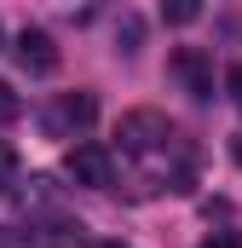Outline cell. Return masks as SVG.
Segmentation results:
<instances>
[{"label": "cell", "instance_id": "cell-12", "mask_svg": "<svg viewBox=\"0 0 242 248\" xmlns=\"http://www.w3.org/2000/svg\"><path fill=\"white\" fill-rule=\"evenodd\" d=\"M225 93L242 104V63H231V75H225Z\"/></svg>", "mask_w": 242, "mask_h": 248}, {"label": "cell", "instance_id": "cell-2", "mask_svg": "<svg viewBox=\"0 0 242 248\" xmlns=\"http://www.w3.org/2000/svg\"><path fill=\"white\" fill-rule=\"evenodd\" d=\"M92 122H98V98L92 93H58L46 104V133L52 139H75V133H87Z\"/></svg>", "mask_w": 242, "mask_h": 248}, {"label": "cell", "instance_id": "cell-15", "mask_svg": "<svg viewBox=\"0 0 242 248\" xmlns=\"http://www.w3.org/2000/svg\"><path fill=\"white\" fill-rule=\"evenodd\" d=\"M0 52H6V29H0Z\"/></svg>", "mask_w": 242, "mask_h": 248}, {"label": "cell", "instance_id": "cell-8", "mask_svg": "<svg viewBox=\"0 0 242 248\" xmlns=\"http://www.w3.org/2000/svg\"><path fill=\"white\" fill-rule=\"evenodd\" d=\"M12 185H17V150H12V144L0 139V196H6Z\"/></svg>", "mask_w": 242, "mask_h": 248}, {"label": "cell", "instance_id": "cell-5", "mask_svg": "<svg viewBox=\"0 0 242 248\" xmlns=\"http://www.w3.org/2000/svg\"><path fill=\"white\" fill-rule=\"evenodd\" d=\"M75 225H0V248H69Z\"/></svg>", "mask_w": 242, "mask_h": 248}, {"label": "cell", "instance_id": "cell-14", "mask_svg": "<svg viewBox=\"0 0 242 248\" xmlns=\"http://www.w3.org/2000/svg\"><path fill=\"white\" fill-rule=\"evenodd\" d=\"M87 248H127V243H87Z\"/></svg>", "mask_w": 242, "mask_h": 248}, {"label": "cell", "instance_id": "cell-6", "mask_svg": "<svg viewBox=\"0 0 242 248\" xmlns=\"http://www.w3.org/2000/svg\"><path fill=\"white\" fill-rule=\"evenodd\" d=\"M17 63H23L29 75H52V69H58L52 35H46V29H23V35H17Z\"/></svg>", "mask_w": 242, "mask_h": 248}, {"label": "cell", "instance_id": "cell-7", "mask_svg": "<svg viewBox=\"0 0 242 248\" xmlns=\"http://www.w3.org/2000/svg\"><path fill=\"white\" fill-rule=\"evenodd\" d=\"M162 17H167V23H196V17H202V0H162Z\"/></svg>", "mask_w": 242, "mask_h": 248}, {"label": "cell", "instance_id": "cell-1", "mask_svg": "<svg viewBox=\"0 0 242 248\" xmlns=\"http://www.w3.org/2000/svg\"><path fill=\"white\" fill-rule=\"evenodd\" d=\"M116 139H121L127 156H156V150L173 144V122H167L162 110H127L116 122Z\"/></svg>", "mask_w": 242, "mask_h": 248}, {"label": "cell", "instance_id": "cell-3", "mask_svg": "<svg viewBox=\"0 0 242 248\" xmlns=\"http://www.w3.org/2000/svg\"><path fill=\"white\" fill-rule=\"evenodd\" d=\"M63 173H69L75 185H87V190H104L116 179V162H110L104 144H75V150L63 156Z\"/></svg>", "mask_w": 242, "mask_h": 248}, {"label": "cell", "instance_id": "cell-4", "mask_svg": "<svg viewBox=\"0 0 242 248\" xmlns=\"http://www.w3.org/2000/svg\"><path fill=\"white\" fill-rule=\"evenodd\" d=\"M173 75L184 81L190 98H213V63H208L202 46H179V52H173Z\"/></svg>", "mask_w": 242, "mask_h": 248}, {"label": "cell", "instance_id": "cell-9", "mask_svg": "<svg viewBox=\"0 0 242 248\" xmlns=\"http://www.w3.org/2000/svg\"><path fill=\"white\" fill-rule=\"evenodd\" d=\"M17 116H23V98H17V93L0 81V127H6V122H17Z\"/></svg>", "mask_w": 242, "mask_h": 248}, {"label": "cell", "instance_id": "cell-11", "mask_svg": "<svg viewBox=\"0 0 242 248\" xmlns=\"http://www.w3.org/2000/svg\"><path fill=\"white\" fill-rule=\"evenodd\" d=\"M121 52H138V17L121 23Z\"/></svg>", "mask_w": 242, "mask_h": 248}, {"label": "cell", "instance_id": "cell-10", "mask_svg": "<svg viewBox=\"0 0 242 248\" xmlns=\"http://www.w3.org/2000/svg\"><path fill=\"white\" fill-rule=\"evenodd\" d=\"M202 248H242V231H213Z\"/></svg>", "mask_w": 242, "mask_h": 248}, {"label": "cell", "instance_id": "cell-13", "mask_svg": "<svg viewBox=\"0 0 242 248\" xmlns=\"http://www.w3.org/2000/svg\"><path fill=\"white\" fill-rule=\"evenodd\" d=\"M231 156H237V162H242V133H237V144H231Z\"/></svg>", "mask_w": 242, "mask_h": 248}]
</instances>
